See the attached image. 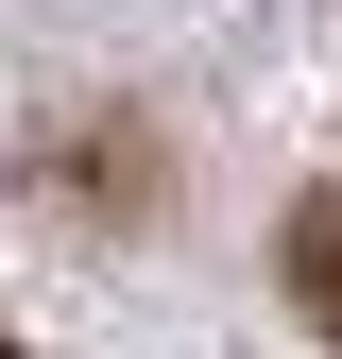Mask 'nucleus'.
<instances>
[{"mask_svg": "<svg viewBox=\"0 0 342 359\" xmlns=\"http://www.w3.org/2000/svg\"><path fill=\"white\" fill-rule=\"evenodd\" d=\"M34 189L69 222H154V137L137 120H52V137H34Z\"/></svg>", "mask_w": 342, "mask_h": 359, "instance_id": "obj_1", "label": "nucleus"}, {"mask_svg": "<svg viewBox=\"0 0 342 359\" xmlns=\"http://www.w3.org/2000/svg\"><path fill=\"white\" fill-rule=\"evenodd\" d=\"M274 274H291V308H308V325L342 342V189H308V205H291V240H274Z\"/></svg>", "mask_w": 342, "mask_h": 359, "instance_id": "obj_2", "label": "nucleus"}, {"mask_svg": "<svg viewBox=\"0 0 342 359\" xmlns=\"http://www.w3.org/2000/svg\"><path fill=\"white\" fill-rule=\"evenodd\" d=\"M0 359H18V342H0Z\"/></svg>", "mask_w": 342, "mask_h": 359, "instance_id": "obj_3", "label": "nucleus"}]
</instances>
